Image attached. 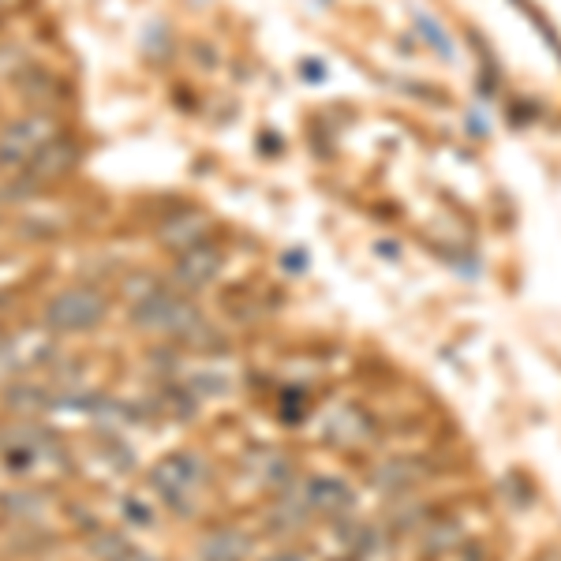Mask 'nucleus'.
<instances>
[{
	"label": "nucleus",
	"mask_w": 561,
	"mask_h": 561,
	"mask_svg": "<svg viewBox=\"0 0 561 561\" xmlns=\"http://www.w3.org/2000/svg\"><path fill=\"white\" fill-rule=\"evenodd\" d=\"M53 143H57V120H49V116H23V120L8 124L4 135H0V165L4 169L34 165Z\"/></svg>",
	"instance_id": "obj_1"
},
{
	"label": "nucleus",
	"mask_w": 561,
	"mask_h": 561,
	"mask_svg": "<svg viewBox=\"0 0 561 561\" xmlns=\"http://www.w3.org/2000/svg\"><path fill=\"white\" fill-rule=\"evenodd\" d=\"M277 561H296V558H277Z\"/></svg>",
	"instance_id": "obj_6"
},
{
	"label": "nucleus",
	"mask_w": 561,
	"mask_h": 561,
	"mask_svg": "<svg viewBox=\"0 0 561 561\" xmlns=\"http://www.w3.org/2000/svg\"><path fill=\"white\" fill-rule=\"evenodd\" d=\"M154 479H158L161 494L173 505H180V498H187L195 490V483H199V464L191 461V457H169L154 472Z\"/></svg>",
	"instance_id": "obj_4"
},
{
	"label": "nucleus",
	"mask_w": 561,
	"mask_h": 561,
	"mask_svg": "<svg viewBox=\"0 0 561 561\" xmlns=\"http://www.w3.org/2000/svg\"><path fill=\"white\" fill-rule=\"evenodd\" d=\"M101 315H105V300L94 288H72L49 303V318L60 330H87Z\"/></svg>",
	"instance_id": "obj_2"
},
{
	"label": "nucleus",
	"mask_w": 561,
	"mask_h": 561,
	"mask_svg": "<svg viewBox=\"0 0 561 561\" xmlns=\"http://www.w3.org/2000/svg\"><path fill=\"white\" fill-rule=\"evenodd\" d=\"M311 498H315L322 509H345V505H352V494H348L341 483H326V479H318L315 490H311Z\"/></svg>",
	"instance_id": "obj_5"
},
{
	"label": "nucleus",
	"mask_w": 561,
	"mask_h": 561,
	"mask_svg": "<svg viewBox=\"0 0 561 561\" xmlns=\"http://www.w3.org/2000/svg\"><path fill=\"white\" fill-rule=\"evenodd\" d=\"M221 270V251L210 244H191L184 247V255L176 259V277H180V285L187 288H199L206 285L210 277Z\"/></svg>",
	"instance_id": "obj_3"
}]
</instances>
